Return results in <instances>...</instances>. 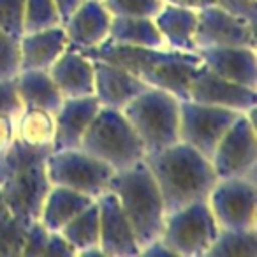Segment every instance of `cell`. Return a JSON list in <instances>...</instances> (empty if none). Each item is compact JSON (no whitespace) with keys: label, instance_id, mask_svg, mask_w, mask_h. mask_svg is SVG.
Instances as JSON below:
<instances>
[{"label":"cell","instance_id":"obj_34","mask_svg":"<svg viewBox=\"0 0 257 257\" xmlns=\"http://www.w3.org/2000/svg\"><path fill=\"white\" fill-rule=\"evenodd\" d=\"M23 111V104L20 100L15 88V79H6L0 81V114L18 118Z\"/></svg>","mask_w":257,"mask_h":257},{"label":"cell","instance_id":"obj_27","mask_svg":"<svg viewBox=\"0 0 257 257\" xmlns=\"http://www.w3.org/2000/svg\"><path fill=\"white\" fill-rule=\"evenodd\" d=\"M255 257L257 229L250 231H224L220 229L217 239L204 257Z\"/></svg>","mask_w":257,"mask_h":257},{"label":"cell","instance_id":"obj_4","mask_svg":"<svg viewBox=\"0 0 257 257\" xmlns=\"http://www.w3.org/2000/svg\"><path fill=\"white\" fill-rule=\"evenodd\" d=\"M107 190L116 196L133 227L140 250L147 248L161 238L166 220V208L145 159L131 168L114 171Z\"/></svg>","mask_w":257,"mask_h":257},{"label":"cell","instance_id":"obj_23","mask_svg":"<svg viewBox=\"0 0 257 257\" xmlns=\"http://www.w3.org/2000/svg\"><path fill=\"white\" fill-rule=\"evenodd\" d=\"M15 88L23 107H36L55 114L64 102L48 71H20L15 78Z\"/></svg>","mask_w":257,"mask_h":257},{"label":"cell","instance_id":"obj_22","mask_svg":"<svg viewBox=\"0 0 257 257\" xmlns=\"http://www.w3.org/2000/svg\"><path fill=\"white\" fill-rule=\"evenodd\" d=\"M95 199L67 189V187L51 185L41 208L39 222L48 232H60L76 215L81 213Z\"/></svg>","mask_w":257,"mask_h":257},{"label":"cell","instance_id":"obj_24","mask_svg":"<svg viewBox=\"0 0 257 257\" xmlns=\"http://www.w3.org/2000/svg\"><path fill=\"white\" fill-rule=\"evenodd\" d=\"M107 39L121 46L133 48H166L161 32L154 23V18H125L113 16Z\"/></svg>","mask_w":257,"mask_h":257},{"label":"cell","instance_id":"obj_32","mask_svg":"<svg viewBox=\"0 0 257 257\" xmlns=\"http://www.w3.org/2000/svg\"><path fill=\"white\" fill-rule=\"evenodd\" d=\"M23 9L25 0H0V30L9 36H23Z\"/></svg>","mask_w":257,"mask_h":257},{"label":"cell","instance_id":"obj_29","mask_svg":"<svg viewBox=\"0 0 257 257\" xmlns=\"http://www.w3.org/2000/svg\"><path fill=\"white\" fill-rule=\"evenodd\" d=\"M62 25L53 0H25L23 9V34L39 32Z\"/></svg>","mask_w":257,"mask_h":257},{"label":"cell","instance_id":"obj_21","mask_svg":"<svg viewBox=\"0 0 257 257\" xmlns=\"http://www.w3.org/2000/svg\"><path fill=\"white\" fill-rule=\"evenodd\" d=\"M154 23L164 39L166 48L176 51H196L194 36L197 27V11L162 4L154 16Z\"/></svg>","mask_w":257,"mask_h":257},{"label":"cell","instance_id":"obj_3","mask_svg":"<svg viewBox=\"0 0 257 257\" xmlns=\"http://www.w3.org/2000/svg\"><path fill=\"white\" fill-rule=\"evenodd\" d=\"M145 162L159 187L166 215L206 199L218 180L210 159L182 141L147 154Z\"/></svg>","mask_w":257,"mask_h":257},{"label":"cell","instance_id":"obj_30","mask_svg":"<svg viewBox=\"0 0 257 257\" xmlns=\"http://www.w3.org/2000/svg\"><path fill=\"white\" fill-rule=\"evenodd\" d=\"M111 16L154 18L162 8V0H100Z\"/></svg>","mask_w":257,"mask_h":257},{"label":"cell","instance_id":"obj_38","mask_svg":"<svg viewBox=\"0 0 257 257\" xmlns=\"http://www.w3.org/2000/svg\"><path fill=\"white\" fill-rule=\"evenodd\" d=\"M162 4L176 6V8L192 9V11H201L203 8L213 6L215 0H162Z\"/></svg>","mask_w":257,"mask_h":257},{"label":"cell","instance_id":"obj_14","mask_svg":"<svg viewBox=\"0 0 257 257\" xmlns=\"http://www.w3.org/2000/svg\"><path fill=\"white\" fill-rule=\"evenodd\" d=\"M99 208V248L106 257H134L141 250L116 196L106 190L95 199Z\"/></svg>","mask_w":257,"mask_h":257},{"label":"cell","instance_id":"obj_8","mask_svg":"<svg viewBox=\"0 0 257 257\" xmlns=\"http://www.w3.org/2000/svg\"><path fill=\"white\" fill-rule=\"evenodd\" d=\"M51 185L67 187L79 194L97 199L107 190L114 169L83 148L51 152L46 162Z\"/></svg>","mask_w":257,"mask_h":257},{"label":"cell","instance_id":"obj_25","mask_svg":"<svg viewBox=\"0 0 257 257\" xmlns=\"http://www.w3.org/2000/svg\"><path fill=\"white\" fill-rule=\"evenodd\" d=\"M60 234L72 246L76 255H102L99 248V208L95 201L76 215Z\"/></svg>","mask_w":257,"mask_h":257},{"label":"cell","instance_id":"obj_26","mask_svg":"<svg viewBox=\"0 0 257 257\" xmlns=\"http://www.w3.org/2000/svg\"><path fill=\"white\" fill-rule=\"evenodd\" d=\"M15 133L16 138L29 147H51L55 133L53 114L36 107H23L22 114L16 118Z\"/></svg>","mask_w":257,"mask_h":257},{"label":"cell","instance_id":"obj_2","mask_svg":"<svg viewBox=\"0 0 257 257\" xmlns=\"http://www.w3.org/2000/svg\"><path fill=\"white\" fill-rule=\"evenodd\" d=\"M51 147L34 148L15 138L0 154V196L25 227L39 220L51 189L46 162Z\"/></svg>","mask_w":257,"mask_h":257},{"label":"cell","instance_id":"obj_12","mask_svg":"<svg viewBox=\"0 0 257 257\" xmlns=\"http://www.w3.org/2000/svg\"><path fill=\"white\" fill-rule=\"evenodd\" d=\"M199 48H257V25L229 15L218 6H208L197 11V27L194 36Z\"/></svg>","mask_w":257,"mask_h":257},{"label":"cell","instance_id":"obj_7","mask_svg":"<svg viewBox=\"0 0 257 257\" xmlns=\"http://www.w3.org/2000/svg\"><path fill=\"white\" fill-rule=\"evenodd\" d=\"M218 232L220 227L203 199L166 215L159 239L175 257H204Z\"/></svg>","mask_w":257,"mask_h":257},{"label":"cell","instance_id":"obj_28","mask_svg":"<svg viewBox=\"0 0 257 257\" xmlns=\"http://www.w3.org/2000/svg\"><path fill=\"white\" fill-rule=\"evenodd\" d=\"M27 227L0 196V255H22Z\"/></svg>","mask_w":257,"mask_h":257},{"label":"cell","instance_id":"obj_15","mask_svg":"<svg viewBox=\"0 0 257 257\" xmlns=\"http://www.w3.org/2000/svg\"><path fill=\"white\" fill-rule=\"evenodd\" d=\"M111 18L100 0H83L79 8L62 23L69 48L74 50H93L100 46L109 36Z\"/></svg>","mask_w":257,"mask_h":257},{"label":"cell","instance_id":"obj_36","mask_svg":"<svg viewBox=\"0 0 257 257\" xmlns=\"http://www.w3.org/2000/svg\"><path fill=\"white\" fill-rule=\"evenodd\" d=\"M44 255H55V257H64V255H76L72 246L65 241V238L60 232H50L48 234L46 243V252Z\"/></svg>","mask_w":257,"mask_h":257},{"label":"cell","instance_id":"obj_17","mask_svg":"<svg viewBox=\"0 0 257 257\" xmlns=\"http://www.w3.org/2000/svg\"><path fill=\"white\" fill-rule=\"evenodd\" d=\"M206 69L236 85L257 90L255 48H199L196 50Z\"/></svg>","mask_w":257,"mask_h":257},{"label":"cell","instance_id":"obj_33","mask_svg":"<svg viewBox=\"0 0 257 257\" xmlns=\"http://www.w3.org/2000/svg\"><path fill=\"white\" fill-rule=\"evenodd\" d=\"M48 234L50 232L44 229V225L39 220L30 224L27 227L25 234V243H23L22 255L23 257H32V255H44L46 252V243H48Z\"/></svg>","mask_w":257,"mask_h":257},{"label":"cell","instance_id":"obj_1","mask_svg":"<svg viewBox=\"0 0 257 257\" xmlns=\"http://www.w3.org/2000/svg\"><path fill=\"white\" fill-rule=\"evenodd\" d=\"M81 53L88 58L111 62L134 74L147 86L169 92L178 100H189L190 78L203 65L196 51L121 46L109 39L93 50H83Z\"/></svg>","mask_w":257,"mask_h":257},{"label":"cell","instance_id":"obj_37","mask_svg":"<svg viewBox=\"0 0 257 257\" xmlns=\"http://www.w3.org/2000/svg\"><path fill=\"white\" fill-rule=\"evenodd\" d=\"M16 120L6 114H0V154L15 141L16 133H15Z\"/></svg>","mask_w":257,"mask_h":257},{"label":"cell","instance_id":"obj_35","mask_svg":"<svg viewBox=\"0 0 257 257\" xmlns=\"http://www.w3.org/2000/svg\"><path fill=\"white\" fill-rule=\"evenodd\" d=\"M215 6L236 18L257 25V0H215Z\"/></svg>","mask_w":257,"mask_h":257},{"label":"cell","instance_id":"obj_39","mask_svg":"<svg viewBox=\"0 0 257 257\" xmlns=\"http://www.w3.org/2000/svg\"><path fill=\"white\" fill-rule=\"evenodd\" d=\"M81 2L83 0H53L55 8H57V11H58V16H60V22L64 23L65 20L79 8Z\"/></svg>","mask_w":257,"mask_h":257},{"label":"cell","instance_id":"obj_6","mask_svg":"<svg viewBox=\"0 0 257 257\" xmlns=\"http://www.w3.org/2000/svg\"><path fill=\"white\" fill-rule=\"evenodd\" d=\"M79 148L106 162L114 171L131 168L147 155L121 109L102 106L83 136Z\"/></svg>","mask_w":257,"mask_h":257},{"label":"cell","instance_id":"obj_19","mask_svg":"<svg viewBox=\"0 0 257 257\" xmlns=\"http://www.w3.org/2000/svg\"><path fill=\"white\" fill-rule=\"evenodd\" d=\"M64 99L93 95V60L74 48H67L48 69Z\"/></svg>","mask_w":257,"mask_h":257},{"label":"cell","instance_id":"obj_31","mask_svg":"<svg viewBox=\"0 0 257 257\" xmlns=\"http://www.w3.org/2000/svg\"><path fill=\"white\" fill-rule=\"evenodd\" d=\"M22 71L20 39L0 30V81L15 79Z\"/></svg>","mask_w":257,"mask_h":257},{"label":"cell","instance_id":"obj_10","mask_svg":"<svg viewBox=\"0 0 257 257\" xmlns=\"http://www.w3.org/2000/svg\"><path fill=\"white\" fill-rule=\"evenodd\" d=\"M206 203L224 231L257 229V182L252 178H220Z\"/></svg>","mask_w":257,"mask_h":257},{"label":"cell","instance_id":"obj_9","mask_svg":"<svg viewBox=\"0 0 257 257\" xmlns=\"http://www.w3.org/2000/svg\"><path fill=\"white\" fill-rule=\"evenodd\" d=\"M217 178H252L257 176L255 107L241 113L225 131L210 157Z\"/></svg>","mask_w":257,"mask_h":257},{"label":"cell","instance_id":"obj_18","mask_svg":"<svg viewBox=\"0 0 257 257\" xmlns=\"http://www.w3.org/2000/svg\"><path fill=\"white\" fill-rule=\"evenodd\" d=\"M93 60V97L102 107L121 109L148 86L134 74L106 60Z\"/></svg>","mask_w":257,"mask_h":257},{"label":"cell","instance_id":"obj_13","mask_svg":"<svg viewBox=\"0 0 257 257\" xmlns=\"http://www.w3.org/2000/svg\"><path fill=\"white\" fill-rule=\"evenodd\" d=\"M189 100L246 113L257 107V90L227 81L201 65L190 78Z\"/></svg>","mask_w":257,"mask_h":257},{"label":"cell","instance_id":"obj_11","mask_svg":"<svg viewBox=\"0 0 257 257\" xmlns=\"http://www.w3.org/2000/svg\"><path fill=\"white\" fill-rule=\"evenodd\" d=\"M241 113L225 107L206 106L192 100H180L178 136L182 143L196 148L210 159L218 141Z\"/></svg>","mask_w":257,"mask_h":257},{"label":"cell","instance_id":"obj_20","mask_svg":"<svg viewBox=\"0 0 257 257\" xmlns=\"http://www.w3.org/2000/svg\"><path fill=\"white\" fill-rule=\"evenodd\" d=\"M69 48V41L62 25L44 29L39 32L23 34L20 37L22 71L36 69L48 71L55 60Z\"/></svg>","mask_w":257,"mask_h":257},{"label":"cell","instance_id":"obj_5","mask_svg":"<svg viewBox=\"0 0 257 257\" xmlns=\"http://www.w3.org/2000/svg\"><path fill=\"white\" fill-rule=\"evenodd\" d=\"M121 113L133 125L145 154L164 150L178 143V114L180 100L169 92L150 88L136 95L121 107Z\"/></svg>","mask_w":257,"mask_h":257},{"label":"cell","instance_id":"obj_16","mask_svg":"<svg viewBox=\"0 0 257 257\" xmlns=\"http://www.w3.org/2000/svg\"><path fill=\"white\" fill-rule=\"evenodd\" d=\"M100 104L93 95L64 99L60 109L53 114L55 133L51 152L79 148L90 123L99 113Z\"/></svg>","mask_w":257,"mask_h":257}]
</instances>
